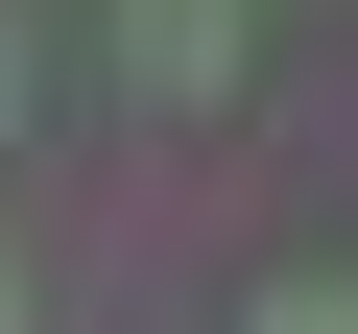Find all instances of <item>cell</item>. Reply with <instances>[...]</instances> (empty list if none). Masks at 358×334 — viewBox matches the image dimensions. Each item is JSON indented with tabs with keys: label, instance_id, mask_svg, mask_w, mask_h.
Returning <instances> with one entry per match:
<instances>
[{
	"label": "cell",
	"instance_id": "1",
	"mask_svg": "<svg viewBox=\"0 0 358 334\" xmlns=\"http://www.w3.org/2000/svg\"><path fill=\"white\" fill-rule=\"evenodd\" d=\"M120 72L143 96H239V0H120Z\"/></svg>",
	"mask_w": 358,
	"mask_h": 334
},
{
	"label": "cell",
	"instance_id": "3",
	"mask_svg": "<svg viewBox=\"0 0 358 334\" xmlns=\"http://www.w3.org/2000/svg\"><path fill=\"white\" fill-rule=\"evenodd\" d=\"M0 119H24V24H0Z\"/></svg>",
	"mask_w": 358,
	"mask_h": 334
},
{
	"label": "cell",
	"instance_id": "2",
	"mask_svg": "<svg viewBox=\"0 0 358 334\" xmlns=\"http://www.w3.org/2000/svg\"><path fill=\"white\" fill-rule=\"evenodd\" d=\"M263 334H358V286H334V263H310V286H263Z\"/></svg>",
	"mask_w": 358,
	"mask_h": 334
},
{
	"label": "cell",
	"instance_id": "4",
	"mask_svg": "<svg viewBox=\"0 0 358 334\" xmlns=\"http://www.w3.org/2000/svg\"><path fill=\"white\" fill-rule=\"evenodd\" d=\"M0 334H24V263H0Z\"/></svg>",
	"mask_w": 358,
	"mask_h": 334
}]
</instances>
